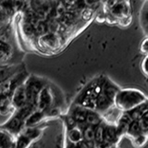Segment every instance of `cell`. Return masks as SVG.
Here are the masks:
<instances>
[{"label":"cell","instance_id":"6da1fadb","mask_svg":"<svg viewBox=\"0 0 148 148\" xmlns=\"http://www.w3.org/2000/svg\"><path fill=\"white\" fill-rule=\"evenodd\" d=\"M28 77V74L21 71L0 83V99L10 98L14 91L20 85L23 84Z\"/></svg>","mask_w":148,"mask_h":148},{"label":"cell","instance_id":"7a4b0ae2","mask_svg":"<svg viewBox=\"0 0 148 148\" xmlns=\"http://www.w3.org/2000/svg\"><path fill=\"white\" fill-rule=\"evenodd\" d=\"M24 86L26 88L28 95V104L34 106V102L37 95L46 86V82L39 77L29 76L24 82Z\"/></svg>","mask_w":148,"mask_h":148},{"label":"cell","instance_id":"3957f363","mask_svg":"<svg viewBox=\"0 0 148 148\" xmlns=\"http://www.w3.org/2000/svg\"><path fill=\"white\" fill-rule=\"evenodd\" d=\"M53 100L54 97L52 92H51V89L46 85L36 97L34 102L35 110L42 111V112H46L49 108H52Z\"/></svg>","mask_w":148,"mask_h":148},{"label":"cell","instance_id":"277c9868","mask_svg":"<svg viewBox=\"0 0 148 148\" xmlns=\"http://www.w3.org/2000/svg\"><path fill=\"white\" fill-rule=\"evenodd\" d=\"M10 103L12 108L16 110L24 108L26 105H28V95L24 83L20 85L14 91L10 97Z\"/></svg>","mask_w":148,"mask_h":148},{"label":"cell","instance_id":"5b68a950","mask_svg":"<svg viewBox=\"0 0 148 148\" xmlns=\"http://www.w3.org/2000/svg\"><path fill=\"white\" fill-rule=\"evenodd\" d=\"M21 71L18 69V66H12V65H5L0 64V83L5 82L8 79L15 75L16 73Z\"/></svg>","mask_w":148,"mask_h":148},{"label":"cell","instance_id":"8992f818","mask_svg":"<svg viewBox=\"0 0 148 148\" xmlns=\"http://www.w3.org/2000/svg\"><path fill=\"white\" fill-rule=\"evenodd\" d=\"M45 117H46L45 112L34 110V112L26 119L24 128H32V127L37 126V125L42 121V119H45Z\"/></svg>","mask_w":148,"mask_h":148},{"label":"cell","instance_id":"52a82bcc","mask_svg":"<svg viewBox=\"0 0 148 148\" xmlns=\"http://www.w3.org/2000/svg\"><path fill=\"white\" fill-rule=\"evenodd\" d=\"M87 112H88V110L85 108L78 106L75 108L72 109L71 117L75 120V122L77 124H82V123H85Z\"/></svg>","mask_w":148,"mask_h":148},{"label":"cell","instance_id":"ba28073f","mask_svg":"<svg viewBox=\"0 0 148 148\" xmlns=\"http://www.w3.org/2000/svg\"><path fill=\"white\" fill-rule=\"evenodd\" d=\"M69 140L73 145H80L82 142H83V136H82V130H81L78 126L74 127L72 129L69 130Z\"/></svg>","mask_w":148,"mask_h":148},{"label":"cell","instance_id":"9c48e42d","mask_svg":"<svg viewBox=\"0 0 148 148\" xmlns=\"http://www.w3.org/2000/svg\"><path fill=\"white\" fill-rule=\"evenodd\" d=\"M119 136L117 132V127L114 126H105L104 129V142L110 143H114Z\"/></svg>","mask_w":148,"mask_h":148},{"label":"cell","instance_id":"30bf717a","mask_svg":"<svg viewBox=\"0 0 148 148\" xmlns=\"http://www.w3.org/2000/svg\"><path fill=\"white\" fill-rule=\"evenodd\" d=\"M12 49L8 44L0 41V64H4L11 57Z\"/></svg>","mask_w":148,"mask_h":148},{"label":"cell","instance_id":"8fae6325","mask_svg":"<svg viewBox=\"0 0 148 148\" xmlns=\"http://www.w3.org/2000/svg\"><path fill=\"white\" fill-rule=\"evenodd\" d=\"M112 102L113 101L109 99L106 95H105L103 92H100L96 97V102H95L96 108L99 110H106L111 106Z\"/></svg>","mask_w":148,"mask_h":148},{"label":"cell","instance_id":"7c38bea8","mask_svg":"<svg viewBox=\"0 0 148 148\" xmlns=\"http://www.w3.org/2000/svg\"><path fill=\"white\" fill-rule=\"evenodd\" d=\"M85 124L89 125L92 127H97L98 125L101 124V118L100 116L95 111H88L87 116H86V120Z\"/></svg>","mask_w":148,"mask_h":148},{"label":"cell","instance_id":"4fadbf2b","mask_svg":"<svg viewBox=\"0 0 148 148\" xmlns=\"http://www.w3.org/2000/svg\"><path fill=\"white\" fill-rule=\"evenodd\" d=\"M95 128L89 125H85L82 130L83 142L86 143H95Z\"/></svg>","mask_w":148,"mask_h":148},{"label":"cell","instance_id":"5bb4252c","mask_svg":"<svg viewBox=\"0 0 148 148\" xmlns=\"http://www.w3.org/2000/svg\"><path fill=\"white\" fill-rule=\"evenodd\" d=\"M31 142L32 140H30L29 138L23 135L22 133H20L18 135L15 145H14V148H27L30 145Z\"/></svg>","mask_w":148,"mask_h":148},{"label":"cell","instance_id":"9a60e30c","mask_svg":"<svg viewBox=\"0 0 148 148\" xmlns=\"http://www.w3.org/2000/svg\"><path fill=\"white\" fill-rule=\"evenodd\" d=\"M104 129L105 126L101 124L95 128V143L96 145H101L104 142Z\"/></svg>","mask_w":148,"mask_h":148},{"label":"cell","instance_id":"2e32d148","mask_svg":"<svg viewBox=\"0 0 148 148\" xmlns=\"http://www.w3.org/2000/svg\"><path fill=\"white\" fill-rule=\"evenodd\" d=\"M142 131L141 126H140V122L139 121H132V124L130 125L128 132L132 135H138V133Z\"/></svg>","mask_w":148,"mask_h":148},{"label":"cell","instance_id":"e0dca14e","mask_svg":"<svg viewBox=\"0 0 148 148\" xmlns=\"http://www.w3.org/2000/svg\"><path fill=\"white\" fill-rule=\"evenodd\" d=\"M142 21H143V24H145V27L148 28V9L145 10V14L142 16Z\"/></svg>","mask_w":148,"mask_h":148},{"label":"cell","instance_id":"ac0fdd59","mask_svg":"<svg viewBox=\"0 0 148 148\" xmlns=\"http://www.w3.org/2000/svg\"><path fill=\"white\" fill-rule=\"evenodd\" d=\"M142 50L145 53H147L148 54V38L143 41V43L142 45Z\"/></svg>","mask_w":148,"mask_h":148},{"label":"cell","instance_id":"d6986e66","mask_svg":"<svg viewBox=\"0 0 148 148\" xmlns=\"http://www.w3.org/2000/svg\"><path fill=\"white\" fill-rule=\"evenodd\" d=\"M143 71H145V72L146 74H148V57L146 58H145V60H143Z\"/></svg>","mask_w":148,"mask_h":148},{"label":"cell","instance_id":"ffe728a7","mask_svg":"<svg viewBox=\"0 0 148 148\" xmlns=\"http://www.w3.org/2000/svg\"><path fill=\"white\" fill-rule=\"evenodd\" d=\"M72 148H79V147H78V145H72Z\"/></svg>","mask_w":148,"mask_h":148}]
</instances>
